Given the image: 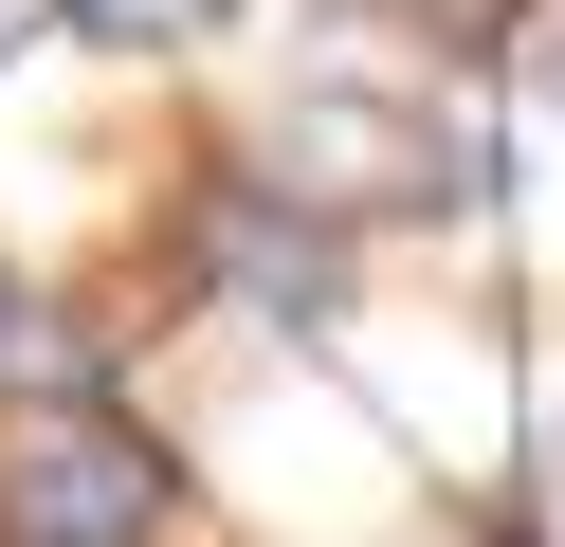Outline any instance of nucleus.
<instances>
[{
  "instance_id": "7ed1b4c3",
  "label": "nucleus",
  "mask_w": 565,
  "mask_h": 547,
  "mask_svg": "<svg viewBox=\"0 0 565 547\" xmlns=\"http://www.w3.org/2000/svg\"><path fill=\"white\" fill-rule=\"evenodd\" d=\"M183 493L201 474L147 401H74V383L0 401V547H164Z\"/></svg>"
},
{
  "instance_id": "39448f33",
  "label": "nucleus",
  "mask_w": 565,
  "mask_h": 547,
  "mask_svg": "<svg viewBox=\"0 0 565 547\" xmlns=\"http://www.w3.org/2000/svg\"><path fill=\"white\" fill-rule=\"evenodd\" d=\"M511 73H529V109L565 128V0H529V19H511Z\"/></svg>"
},
{
  "instance_id": "f03ea898",
  "label": "nucleus",
  "mask_w": 565,
  "mask_h": 547,
  "mask_svg": "<svg viewBox=\"0 0 565 547\" xmlns=\"http://www.w3.org/2000/svg\"><path fill=\"white\" fill-rule=\"evenodd\" d=\"M164 292H183L201 328H237V347H329L347 292H365V238L310 219L292 182H256L237 146H201V165L164 182Z\"/></svg>"
},
{
  "instance_id": "f257e3e1",
  "label": "nucleus",
  "mask_w": 565,
  "mask_h": 547,
  "mask_svg": "<svg viewBox=\"0 0 565 547\" xmlns=\"http://www.w3.org/2000/svg\"><path fill=\"white\" fill-rule=\"evenodd\" d=\"M256 182H292L310 219H347V238H402V219H492V146L438 109V73H383V55H329L292 73V92L256 109V146H237Z\"/></svg>"
},
{
  "instance_id": "20e7f679",
  "label": "nucleus",
  "mask_w": 565,
  "mask_h": 547,
  "mask_svg": "<svg viewBox=\"0 0 565 547\" xmlns=\"http://www.w3.org/2000/svg\"><path fill=\"white\" fill-rule=\"evenodd\" d=\"M256 0H55L38 36H74V55H201V36H237Z\"/></svg>"
},
{
  "instance_id": "423d86ee",
  "label": "nucleus",
  "mask_w": 565,
  "mask_h": 547,
  "mask_svg": "<svg viewBox=\"0 0 565 547\" xmlns=\"http://www.w3.org/2000/svg\"><path fill=\"white\" fill-rule=\"evenodd\" d=\"M19 365H38V274L0 255V401H19Z\"/></svg>"
}]
</instances>
